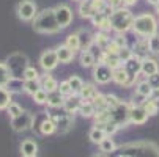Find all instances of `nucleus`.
Returning a JSON list of instances; mask_svg holds the SVG:
<instances>
[{
  "label": "nucleus",
  "instance_id": "obj_1",
  "mask_svg": "<svg viewBox=\"0 0 159 157\" xmlns=\"http://www.w3.org/2000/svg\"><path fill=\"white\" fill-rule=\"evenodd\" d=\"M33 28L39 33H54L57 32L60 27L57 24L55 19V13L54 10H44L43 13H39L33 22Z\"/></svg>",
  "mask_w": 159,
  "mask_h": 157
},
{
  "label": "nucleus",
  "instance_id": "obj_2",
  "mask_svg": "<svg viewBox=\"0 0 159 157\" xmlns=\"http://www.w3.org/2000/svg\"><path fill=\"white\" fill-rule=\"evenodd\" d=\"M132 28L137 32L139 35L142 36H151V35H156V20L151 14H142V16H137L134 19V24H132Z\"/></svg>",
  "mask_w": 159,
  "mask_h": 157
},
{
  "label": "nucleus",
  "instance_id": "obj_3",
  "mask_svg": "<svg viewBox=\"0 0 159 157\" xmlns=\"http://www.w3.org/2000/svg\"><path fill=\"white\" fill-rule=\"evenodd\" d=\"M110 24L112 28H115L117 32H126L132 27L134 17L129 10H118L110 16Z\"/></svg>",
  "mask_w": 159,
  "mask_h": 157
},
{
  "label": "nucleus",
  "instance_id": "obj_4",
  "mask_svg": "<svg viewBox=\"0 0 159 157\" xmlns=\"http://www.w3.org/2000/svg\"><path fill=\"white\" fill-rule=\"evenodd\" d=\"M35 118L32 113H29V111H22V113L16 118H11V126L16 132H22V130H25L29 127H32Z\"/></svg>",
  "mask_w": 159,
  "mask_h": 157
},
{
  "label": "nucleus",
  "instance_id": "obj_5",
  "mask_svg": "<svg viewBox=\"0 0 159 157\" xmlns=\"http://www.w3.org/2000/svg\"><path fill=\"white\" fill-rule=\"evenodd\" d=\"M35 14H36V5L32 0H22L17 5V16L22 20H30L35 17Z\"/></svg>",
  "mask_w": 159,
  "mask_h": 157
},
{
  "label": "nucleus",
  "instance_id": "obj_6",
  "mask_svg": "<svg viewBox=\"0 0 159 157\" xmlns=\"http://www.w3.org/2000/svg\"><path fill=\"white\" fill-rule=\"evenodd\" d=\"M55 19H57V24L60 28H65L71 24V19H73V14H71V10L68 8L66 5H58L55 10Z\"/></svg>",
  "mask_w": 159,
  "mask_h": 157
},
{
  "label": "nucleus",
  "instance_id": "obj_7",
  "mask_svg": "<svg viewBox=\"0 0 159 157\" xmlns=\"http://www.w3.org/2000/svg\"><path fill=\"white\" fill-rule=\"evenodd\" d=\"M125 69H126V72H128V76H129V82H128V85H131L132 83V80L139 76V72L142 71V60L135 55V57H132V58H129L126 63H125Z\"/></svg>",
  "mask_w": 159,
  "mask_h": 157
},
{
  "label": "nucleus",
  "instance_id": "obj_8",
  "mask_svg": "<svg viewBox=\"0 0 159 157\" xmlns=\"http://www.w3.org/2000/svg\"><path fill=\"white\" fill-rule=\"evenodd\" d=\"M41 66L46 71H51L54 69L57 63H58V57H57V50H46L43 55H41Z\"/></svg>",
  "mask_w": 159,
  "mask_h": 157
},
{
  "label": "nucleus",
  "instance_id": "obj_9",
  "mask_svg": "<svg viewBox=\"0 0 159 157\" xmlns=\"http://www.w3.org/2000/svg\"><path fill=\"white\" fill-rule=\"evenodd\" d=\"M112 74H113V71L109 68L107 64H104V63H99L96 68H95V79L99 82V83H107L110 79H112Z\"/></svg>",
  "mask_w": 159,
  "mask_h": 157
},
{
  "label": "nucleus",
  "instance_id": "obj_10",
  "mask_svg": "<svg viewBox=\"0 0 159 157\" xmlns=\"http://www.w3.org/2000/svg\"><path fill=\"white\" fill-rule=\"evenodd\" d=\"M148 120V113L143 107H132L129 111V121L134 124H143Z\"/></svg>",
  "mask_w": 159,
  "mask_h": 157
},
{
  "label": "nucleus",
  "instance_id": "obj_11",
  "mask_svg": "<svg viewBox=\"0 0 159 157\" xmlns=\"http://www.w3.org/2000/svg\"><path fill=\"white\" fill-rule=\"evenodd\" d=\"M57 57H58V61L60 63H70L74 57V50L70 49L68 46H60L57 49Z\"/></svg>",
  "mask_w": 159,
  "mask_h": 157
},
{
  "label": "nucleus",
  "instance_id": "obj_12",
  "mask_svg": "<svg viewBox=\"0 0 159 157\" xmlns=\"http://www.w3.org/2000/svg\"><path fill=\"white\" fill-rule=\"evenodd\" d=\"M142 72L145 76H148V77L153 76V74H156L157 72V63L154 60H151V58L142 60Z\"/></svg>",
  "mask_w": 159,
  "mask_h": 157
},
{
  "label": "nucleus",
  "instance_id": "obj_13",
  "mask_svg": "<svg viewBox=\"0 0 159 157\" xmlns=\"http://www.w3.org/2000/svg\"><path fill=\"white\" fill-rule=\"evenodd\" d=\"M112 79L115 80L118 85H128V82H129V76H128L126 69L121 68V66H120V68H117V69H113Z\"/></svg>",
  "mask_w": 159,
  "mask_h": 157
},
{
  "label": "nucleus",
  "instance_id": "obj_14",
  "mask_svg": "<svg viewBox=\"0 0 159 157\" xmlns=\"http://www.w3.org/2000/svg\"><path fill=\"white\" fill-rule=\"evenodd\" d=\"M20 151L24 155H36V151H38V146L33 140H24L20 145Z\"/></svg>",
  "mask_w": 159,
  "mask_h": 157
},
{
  "label": "nucleus",
  "instance_id": "obj_15",
  "mask_svg": "<svg viewBox=\"0 0 159 157\" xmlns=\"http://www.w3.org/2000/svg\"><path fill=\"white\" fill-rule=\"evenodd\" d=\"M41 88L46 89L48 93H52V91H57L58 89V83H57V80L52 76H46L43 79V82H41Z\"/></svg>",
  "mask_w": 159,
  "mask_h": 157
},
{
  "label": "nucleus",
  "instance_id": "obj_16",
  "mask_svg": "<svg viewBox=\"0 0 159 157\" xmlns=\"http://www.w3.org/2000/svg\"><path fill=\"white\" fill-rule=\"evenodd\" d=\"M48 104H49L51 107H60V105L65 104V96L58 91V89H57V91H52V93H49Z\"/></svg>",
  "mask_w": 159,
  "mask_h": 157
},
{
  "label": "nucleus",
  "instance_id": "obj_17",
  "mask_svg": "<svg viewBox=\"0 0 159 157\" xmlns=\"http://www.w3.org/2000/svg\"><path fill=\"white\" fill-rule=\"evenodd\" d=\"M79 111H80V115H82V116H85V118H92V116L96 115V107L93 105V102H84V104L80 105Z\"/></svg>",
  "mask_w": 159,
  "mask_h": 157
},
{
  "label": "nucleus",
  "instance_id": "obj_18",
  "mask_svg": "<svg viewBox=\"0 0 159 157\" xmlns=\"http://www.w3.org/2000/svg\"><path fill=\"white\" fill-rule=\"evenodd\" d=\"M11 72H10V68L7 64L0 63V86H5L11 82Z\"/></svg>",
  "mask_w": 159,
  "mask_h": 157
},
{
  "label": "nucleus",
  "instance_id": "obj_19",
  "mask_svg": "<svg viewBox=\"0 0 159 157\" xmlns=\"http://www.w3.org/2000/svg\"><path fill=\"white\" fill-rule=\"evenodd\" d=\"M11 104V93L7 88L0 86V110L8 108V105Z\"/></svg>",
  "mask_w": 159,
  "mask_h": 157
},
{
  "label": "nucleus",
  "instance_id": "obj_20",
  "mask_svg": "<svg viewBox=\"0 0 159 157\" xmlns=\"http://www.w3.org/2000/svg\"><path fill=\"white\" fill-rule=\"evenodd\" d=\"M106 137H107L106 130H102L99 127H93L92 130H90V140H92L93 143H101Z\"/></svg>",
  "mask_w": 159,
  "mask_h": 157
},
{
  "label": "nucleus",
  "instance_id": "obj_21",
  "mask_svg": "<svg viewBox=\"0 0 159 157\" xmlns=\"http://www.w3.org/2000/svg\"><path fill=\"white\" fill-rule=\"evenodd\" d=\"M95 94H96V91H95V86H93V85H85V86L80 89L82 102H90V101L93 99Z\"/></svg>",
  "mask_w": 159,
  "mask_h": 157
},
{
  "label": "nucleus",
  "instance_id": "obj_22",
  "mask_svg": "<svg viewBox=\"0 0 159 157\" xmlns=\"http://www.w3.org/2000/svg\"><path fill=\"white\" fill-rule=\"evenodd\" d=\"M151 91H153V86L150 85V82H148V80L140 82V83L137 85V94H139V96H142V98H150Z\"/></svg>",
  "mask_w": 159,
  "mask_h": 157
},
{
  "label": "nucleus",
  "instance_id": "obj_23",
  "mask_svg": "<svg viewBox=\"0 0 159 157\" xmlns=\"http://www.w3.org/2000/svg\"><path fill=\"white\" fill-rule=\"evenodd\" d=\"M55 129H57V124H55L51 118L44 120V121L41 123V133H44V135H51V133L55 132Z\"/></svg>",
  "mask_w": 159,
  "mask_h": 157
},
{
  "label": "nucleus",
  "instance_id": "obj_24",
  "mask_svg": "<svg viewBox=\"0 0 159 157\" xmlns=\"http://www.w3.org/2000/svg\"><path fill=\"white\" fill-rule=\"evenodd\" d=\"M80 64L84 66V68H90V66L95 64V57L93 54L90 50H84L82 55H80Z\"/></svg>",
  "mask_w": 159,
  "mask_h": 157
},
{
  "label": "nucleus",
  "instance_id": "obj_25",
  "mask_svg": "<svg viewBox=\"0 0 159 157\" xmlns=\"http://www.w3.org/2000/svg\"><path fill=\"white\" fill-rule=\"evenodd\" d=\"M99 146H101V151H102L104 154H112L113 151H115V143H113V140L109 138V137H106V138L99 143Z\"/></svg>",
  "mask_w": 159,
  "mask_h": 157
},
{
  "label": "nucleus",
  "instance_id": "obj_26",
  "mask_svg": "<svg viewBox=\"0 0 159 157\" xmlns=\"http://www.w3.org/2000/svg\"><path fill=\"white\" fill-rule=\"evenodd\" d=\"M79 11H80V16H82V17H93V16L96 14L95 10L92 8V2H84V3L80 5Z\"/></svg>",
  "mask_w": 159,
  "mask_h": 157
},
{
  "label": "nucleus",
  "instance_id": "obj_27",
  "mask_svg": "<svg viewBox=\"0 0 159 157\" xmlns=\"http://www.w3.org/2000/svg\"><path fill=\"white\" fill-rule=\"evenodd\" d=\"M63 105H65V111H66V113H70V115L76 113V111L80 108V104L76 99H68Z\"/></svg>",
  "mask_w": 159,
  "mask_h": 157
},
{
  "label": "nucleus",
  "instance_id": "obj_28",
  "mask_svg": "<svg viewBox=\"0 0 159 157\" xmlns=\"http://www.w3.org/2000/svg\"><path fill=\"white\" fill-rule=\"evenodd\" d=\"M143 108L147 110L148 116H154V115L157 113V111H159V105H157V102H156V101H153V99L147 101V102L143 104Z\"/></svg>",
  "mask_w": 159,
  "mask_h": 157
},
{
  "label": "nucleus",
  "instance_id": "obj_29",
  "mask_svg": "<svg viewBox=\"0 0 159 157\" xmlns=\"http://www.w3.org/2000/svg\"><path fill=\"white\" fill-rule=\"evenodd\" d=\"M66 46L73 49V50H77L80 47V39H79V35H70L66 38Z\"/></svg>",
  "mask_w": 159,
  "mask_h": 157
},
{
  "label": "nucleus",
  "instance_id": "obj_30",
  "mask_svg": "<svg viewBox=\"0 0 159 157\" xmlns=\"http://www.w3.org/2000/svg\"><path fill=\"white\" fill-rule=\"evenodd\" d=\"M48 98H49V93L46 91V89H43V88H39L38 91L33 94V99H35L36 104H46Z\"/></svg>",
  "mask_w": 159,
  "mask_h": 157
},
{
  "label": "nucleus",
  "instance_id": "obj_31",
  "mask_svg": "<svg viewBox=\"0 0 159 157\" xmlns=\"http://www.w3.org/2000/svg\"><path fill=\"white\" fill-rule=\"evenodd\" d=\"M39 88L41 86H39L38 80H25V83H24V89L27 93H30V94H35Z\"/></svg>",
  "mask_w": 159,
  "mask_h": 157
},
{
  "label": "nucleus",
  "instance_id": "obj_32",
  "mask_svg": "<svg viewBox=\"0 0 159 157\" xmlns=\"http://www.w3.org/2000/svg\"><path fill=\"white\" fill-rule=\"evenodd\" d=\"M68 82H70V85H71V88H73L74 94H76V93H80V89L84 88V83H82V80H80L77 76H71V79L68 80Z\"/></svg>",
  "mask_w": 159,
  "mask_h": 157
},
{
  "label": "nucleus",
  "instance_id": "obj_33",
  "mask_svg": "<svg viewBox=\"0 0 159 157\" xmlns=\"http://www.w3.org/2000/svg\"><path fill=\"white\" fill-rule=\"evenodd\" d=\"M148 46H150V50L157 54L159 52V36L157 35H151L148 38Z\"/></svg>",
  "mask_w": 159,
  "mask_h": 157
},
{
  "label": "nucleus",
  "instance_id": "obj_34",
  "mask_svg": "<svg viewBox=\"0 0 159 157\" xmlns=\"http://www.w3.org/2000/svg\"><path fill=\"white\" fill-rule=\"evenodd\" d=\"M58 91L63 94V96H74V91H73V88L70 85V82H61L60 83V88H58Z\"/></svg>",
  "mask_w": 159,
  "mask_h": 157
},
{
  "label": "nucleus",
  "instance_id": "obj_35",
  "mask_svg": "<svg viewBox=\"0 0 159 157\" xmlns=\"http://www.w3.org/2000/svg\"><path fill=\"white\" fill-rule=\"evenodd\" d=\"M20 113H22L20 105H17V104H14V102H11V104L8 105V115H10L11 118H16V116H19Z\"/></svg>",
  "mask_w": 159,
  "mask_h": 157
},
{
  "label": "nucleus",
  "instance_id": "obj_36",
  "mask_svg": "<svg viewBox=\"0 0 159 157\" xmlns=\"http://www.w3.org/2000/svg\"><path fill=\"white\" fill-rule=\"evenodd\" d=\"M135 50H137L139 55H143L150 50V46H148V39L147 41H139L137 44H135Z\"/></svg>",
  "mask_w": 159,
  "mask_h": 157
},
{
  "label": "nucleus",
  "instance_id": "obj_37",
  "mask_svg": "<svg viewBox=\"0 0 159 157\" xmlns=\"http://www.w3.org/2000/svg\"><path fill=\"white\" fill-rule=\"evenodd\" d=\"M120 50H121V47L118 46V44H117L115 41L109 42V44H107V47H106V52H107V54H110V55H118V54H120Z\"/></svg>",
  "mask_w": 159,
  "mask_h": 157
},
{
  "label": "nucleus",
  "instance_id": "obj_38",
  "mask_svg": "<svg viewBox=\"0 0 159 157\" xmlns=\"http://www.w3.org/2000/svg\"><path fill=\"white\" fill-rule=\"evenodd\" d=\"M95 41H96V44H99V46H101V47H104V49L107 47V44L110 42V41H109V38L106 36V33H102V32H101V33H98V35L95 36Z\"/></svg>",
  "mask_w": 159,
  "mask_h": 157
},
{
  "label": "nucleus",
  "instance_id": "obj_39",
  "mask_svg": "<svg viewBox=\"0 0 159 157\" xmlns=\"http://www.w3.org/2000/svg\"><path fill=\"white\" fill-rule=\"evenodd\" d=\"M24 77L25 80H36L38 79V71L35 69V68H27L25 71H24Z\"/></svg>",
  "mask_w": 159,
  "mask_h": 157
},
{
  "label": "nucleus",
  "instance_id": "obj_40",
  "mask_svg": "<svg viewBox=\"0 0 159 157\" xmlns=\"http://www.w3.org/2000/svg\"><path fill=\"white\" fill-rule=\"evenodd\" d=\"M92 8L95 10V13H102V10L106 8V0H92Z\"/></svg>",
  "mask_w": 159,
  "mask_h": 157
},
{
  "label": "nucleus",
  "instance_id": "obj_41",
  "mask_svg": "<svg viewBox=\"0 0 159 157\" xmlns=\"http://www.w3.org/2000/svg\"><path fill=\"white\" fill-rule=\"evenodd\" d=\"M118 57H120V60L123 61V63H126L129 58H132L134 55H132V52L129 50V49H126V47H123L121 50H120V54H118Z\"/></svg>",
  "mask_w": 159,
  "mask_h": 157
},
{
  "label": "nucleus",
  "instance_id": "obj_42",
  "mask_svg": "<svg viewBox=\"0 0 159 157\" xmlns=\"http://www.w3.org/2000/svg\"><path fill=\"white\" fill-rule=\"evenodd\" d=\"M106 101H107V105H109L110 108H113V107H117V105L121 104V102L118 101V98H115L113 94H107V96H106Z\"/></svg>",
  "mask_w": 159,
  "mask_h": 157
},
{
  "label": "nucleus",
  "instance_id": "obj_43",
  "mask_svg": "<svg viewBox=\"0 0 159 157\" xmlns=\"http://www.w3.org/2000/svg\"><path fill=\"white\" fill-rule=\"evenodd\" d=\"M148 82H150V85H151L153 88H159V71H157L156 74L150 76V77H148Z\"/></svg>",
  "mask_w": 159,
  "mask_h": 157
},
{
  "label": "nucleus",
  "instance_id": "obj_44",
  "mask_svg": "<svg viewBox=\"0 0 159 157\" xmlns=\"http://www.w3.org/2000/svg\"><path fill=\"white\" fill-rule=\"evenodd\" d=\"M150 99H153V101H159V88H153V91H151V94H150Z\"/></svg>",
  "mask_w": 159,
  "mask_h": 157
},
{
  "label": "nucleus",
  "instance_id": "obj_45",
  "mask_svg": "<svg viewBox=\"0 0 159 157\" xmlns=\"http://www.w3.org/2000/svg\"><path fill=\"white\" fill-rule=\"evenodd\" d=\"M109 5L112 8H118V7L123 5V0H109Z\"/></svg>",
  "mask_w": 159,
  "mask_h": 157
},
{
  "label": "nucleus",
  "instance_id": "obj_46",
  "mask_svg": "<svg viewBox=\"0 0 159 157\" xmlns=\"http://www.w3.org/2000/svg\"><path fill=\"white\" fill-rule=\"evenodd\" d=\"M115 42H117V44H118V46H120V47H121V49H123V47H125V46H126V39H125V38H121V36H118V38H117V39H115Z\"/></svg>",
  "mask_w": 159,
  "mask_h": 157
},
{
  "label": "nucleus",
  "instance_id": "obj_47",
  "mask_svg": "<svg viewBox=\"0 0 159 157\" xmlns=\"http://www.w3.org/2000/svg\"><path fill=\"white\" fill-rule=\"evenodd\" d=\"M123 3H126V5H132V3H135V0H123Z\"/></svg>",
  "mask_w": 159,
  "mask_h": 157
},
{
  "label": "nucleus",
  "instance_id": "obj_48",
  "mask_svg": "<svg viewBox=\"0 0 159 157\" xmlns=\"http://www.w3.org/2000/svg\"><path fill=\"white\" fill-rule=\"evenodd\" d=\"M150 3H153V5H159V0H148Z\"/></svg>",
  "mask_w": 159,
  "mask_h": 157
},
{
  "label": "nucleus",
  "instance_id": "obj_49",
  "mask_svg": "<svg viewBox=\"0 0 159 157\" xmlns=\"http://www.w3.org/2000/svg\"><path fill=\"white\" fill-rule=\"evenodd\" d=\"M93 157H106V155H104V154H99V155H98V154H95Z\"/></svg>",
  "mask_w": 159,
  "mask_h": 157
},
{
  "label": "nucleus",
  "instance_id": "obj_50",
  "mask_svg": "<svg viewBox=\"0 0 159 157\" xmlns=\"http://www.w3.org/2000/svg\"><path fill=\"white\" fill-rule=\"evenodd\" d=\"M24 157H36V155H24Z\"/></svg>",
  "mask_w": 159,
  "mask_h": 157
}]
</instances>
